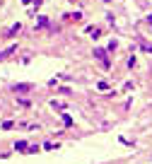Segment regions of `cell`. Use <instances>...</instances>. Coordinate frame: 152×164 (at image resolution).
Masks as SVG:
<instances>
[{"label": "cell", "instance_id": "5", "mask_svg": "<svg viewBox=\"0 0 152 164\" xmlns=\"http://www.w3.org/2000/svg\"><path fill=\"white\" fill-rule=\"evenodd\" d=\"M36 24H39V27H46V24H48V19H46V17H39V19H36Z\"/></svg>", "mask_w": 152, "mask_h": 164}, {"label": "cell", "instance_id": "4", "mask_svg": "<svg viewBox=\"0 0 152 164\" xmlns=\"http://www.w3.org/2000/svg\"><path fill=\"white\" fill-rule=\"evenodd\" d=\"M15 92H29V85L22 82V85H15Z\"/></svg>", "mask_w": 152, "mask_h": 164}, {"label": "cell", "instance_id": "6", "mask_svg": "<svg viewBox=\"0 0 152 164\" xmlns=\"http://www.w3.org/2000/svg\"><path fill=\"white\" fill-rule=\"evenodd\" d=\"M97 87H99V92H106V89H109V85H106V82H99Z\"/></svg>", "mask_w": 152, "mask_h": 164}, {"label": "cell", "instance_id": "3", "mask_svg": "<svg viewBox=\"0 0 152 164\" xmlns=\"http://www.w3.org/2000/svg\"><path fill=\"white\" fill-rule=\"evenodd\" d=\"M15 150H19V152H27L29 147H27V142H24V140H19V142H15Z\"/></svg>", "mask_w": 152, "mask_h": 164}, {"label": "cell", "instance_id": "1", "mask_svg": "<svg viewBox=\"0 0 152 164\" xmlns=\"http://www.w3.org/2000/svg\"><path fill=\"white\" fill-rule=\"evenodd\" d=\"M94 56H97V58H101V61H104V68L109 70V61H106V56L101 53V48H94Z\"/></svg>", "mask_w": 152, "mask_h": 164}, {"label": "cell", "instance_id": "8", "mask_svg": "<svg viewBox=\"0 0 152 164\" xmlns=\"http://www.w3.org/2000/svg\"><path fill=\"white\" fill-rule=\"evenodd\" d=\"M147 19H150V24H152V15H150V17H147Z\"/></svg>", "mask_w": 152, "mask_h": 164}, {"label": "cell", "instance_id": "7", "mask_svg": "<svg viewBox=\"0 0 152 164\" xmlns=\"http://www.w3.org/2000/svg\"><path fill=\"white\" fill-rule=\"evenodd\" d=\"M2 128H5V131H10V128H15V123H12V121H5V123H2Z\"/></svg>", "mask_w": 152, "mask_h": 164}, {"label": "cell", "instance_id": "2", "mask_svg": "<svg viewBox=\"0 0 152 164\" xmlns=\"http://www.w3.org/2000/svg\"><path fill=\"white\" fill-rule=\"evenodd\" d=\"M15 48H17V46H10L7 51H2V53H0V58H2V61H5V58H10V56L15 53Z\"/></svg>", "mask_w": 152, "mask_h": 164}]
</instances>
